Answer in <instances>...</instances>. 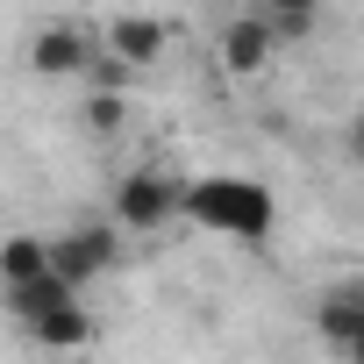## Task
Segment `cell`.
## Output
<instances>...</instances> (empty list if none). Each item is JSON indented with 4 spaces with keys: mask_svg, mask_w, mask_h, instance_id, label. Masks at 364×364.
<instances>
[{
    "mask_svg": "<svg viewBox=\"0 0 364 364\" xmlns=\"http://www.w3.org/2000/svg\"><path fill=\"white\" fill-rule=\"evenodd\" d=\"M186 215L215 236H236V243H264L272 222H279V200L257 178H236V171H215V178H193L186 186Z\"/></svg>",
    "mask_w": 364,
    "mask_h": 364,
    "instance_id": "6da1fadb",
    "label": "cell"
},
{
    "mask_svg": "<svg viewBox=\"0 0 364 364\" xmlns=\"http://www.w3.org/2000/svg\"><path fill=\"white\" fill-rule=\"evenodd\" d=\"M178 208H186V186L164 178V171H129L114 186V222L122 229H164Z\"/></svg>",
    "mask_w": 364,
    "mask_h": 364,
    "instance_id": "7a4b0ae2",
    "label": "cell"
},
{
    "mask_svg": "<svg viewBox=\"0 0 364 364\" xmlns=\"http://www.w3.org/2000/svg\"><path fill=\"white\" fill-rule=\"evenodd\" d=\"M314 328H321V343H328L336 357L364 364V279L328 286V293H321V307H314Z\"/></svg>",
    "mask_w": 364,
    "mask_h": 364,
    "instance_id": "3957f363",
    "label": "cell"
},
{
    "mask_svg": "<svg viewBox=\"0 0 364 364\" xmlns=\"http://www.w3.org/2000/svg\"><path fill=\"white\" fill-rule=\"evenodd\" d=\"M114 229H72V236H58L50 243V264L72 279V286H93L100 272H114Z\"/></svg>",
    "mask_w": 364,
    "mask_h": 364,
    "instance_id": "277c9868",
    "label": "cell"
},
{
    "mask_svg": "<svg viewBox=\"0 0 364 364\" xmlns=\"http://www.w3.org/2000/svg\"><path fill=\"white\" fill-rule=\"evenodd\" d=\"M272 43H279V29H272V15L257 8V15H243V22L222 29V65H229L236 79H250V72L272 65Z\"/></svg>",
    "mask_w": 364,
    "mask_h": 364,
    "instance_id": "5b68a950",
    "label": "cell"
},
{
    "mask_svg": "<svg viewBox=\"0 0 364 364\" xmlns=\"http://www.w3.org/2000/svg\"><path fill=\"white\" fill-rule=\"evenodd\" d=\"M72 300H79V286H72L58 264H50V272H36V279H15V286H8V314H15L22 328H29V321H43V314H58V307H72Z\"/></svg>",
    "mask_w": 364,
    "mask_h": 364,
    "instance_id": "8992f818",
    "label": "cell"
},
{
    "mask_svg": "<svg viewBox=\"0 0 364 364\" xmlns=\"http://www.w3.org/2000/svg\"><path fill=\"white\" fill-rule=\"evenodd\" d=\"M107 50H122L129 65H157L171 50V22H157V15H114L107 22Z\"/></svg>",
    "mask_w": 364,
    "mask_h": 364,
    "instance_id": "52a82bcc",
    "label": "cell"
},
{
    "mask_svg": "<svg viewBox=\"0 0 364 364\" xmlns=\"http://www.w3.org/2000/svg\"><path fill=\"white\" fill-rule=\"evenodd\" d=\"M29 65H36V79H79L93 58H86V36L58 22V29H43V36L29 43Z\"/></svg>",
    "mask_w": 364,
    "mask_h": 364,
    "instance_id": "ba28073f",
    "label": "cell"
},
{
    "mask_svg": "<svg viewBox=\"0 0 364 364\" xmlns=\"http://www.w3.org/2000/svg\"><path fill=\"white\" fill-rule=\"evenodd\" d=\"M29 328H36V343H50V350H86V343H93V321L79 314V300L58 307V314H43V321H29Z\"/></svg>",
    "mask_w": 364,
    "mask_h": 364,
    "instance_id": "9c48e42d",
    "label": "cell"
},
{
    "mask_svg": "<svg viewBox=\"0 0 364 364\" xmlns=\"http://www.w3.org/2000/svg\"><path fill=\"white\" fill-rule=\"evenodd\" d=\"M36 272H50V243H36V236H8V250H0V279H36Z\"/></svg>",
    "mask_w": 364,
    "mask_h": 364,
    "instance_id": "30bf717a",
    "label": "cell"
},
{
    "mask_svg": "<svg viewBox=\"0 0 364 364\" xmlns=\"http://www.w3.org/2000/svg\"><path fill=\"white\" fill-rule=\"evenodd\" d=\"M314 8H321V0H264V15H272L279 43H300V36H314Z\"/></svg>",
    "mask_w": 364,
    "mask_h": 364,
    "instance_id": "8fae6325",
    "label": "cell"
},
{
    "mask_svg": "<svg viewBox=\"0 0 364 364\" xmlns=\"http://www.w3.org/2000/svg\"><path fill=\"white\" fill-rule=\"evenodd\" d=\"M122 122H129L122 86H93V100H86V129H93V136H122Z\"/></svg>",
    "mask_w": 364,
    "mask_h": 364,
    "instance_id": "7c38bea8",
    "label": "cell"
},
{
    "mask_svg": "<svg viewBox=\"0 0 364 364\" xmlns=\"http://www.w3.org/2000/svg\"><path fill=\"white\" fill-rule=\"evenodd\" d=\"M350 150H357V164H364V100H357V122H350Z\"/></svg>",
    "mask_w": 364,
    "mask_h": 364,
    "instance_id": "4fadbf2b",
    "label": "cell"
}]
</instances>
